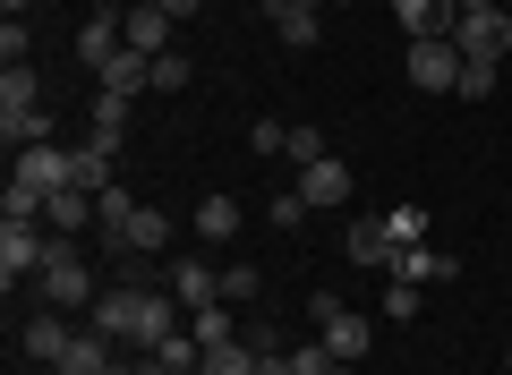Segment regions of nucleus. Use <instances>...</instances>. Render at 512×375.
Wrapping results in <instances>:
<instances>
[{
	"label": "nucleus",
	"mask_w": 512,
	"mask_h": 375,
	"mask_svg": "<svg viewBox=\"0 0 512 375\" xmlns=\"http://www.w3.org/2000/svg\"><path fill=\"white\" fill-rule=\"evenodd\" d=\"M0 9H9V18H26V0H0Z\"/></svg>",
	"instance_id": "obj_39"
},
{
	"label": "nucleus",
	"mask_w": 512,
	"mask_h": 375,
	"mask_svg": "<svg viewBox=\"0 0 512 375\" xmlns=\"http://www.w3.org/2000/svg\"><path fill=\"white\" fill-rule=\"evenodd\" d=\"M86 222H94V188H52L43 231H52V239H86Z\"/></svg>",
	"instance_id": "obj_17"
},
{
	"label": "nucleus",
	"mask_w": 512,
	"mask_h": 375,
	"mask_svg": "<svg viewBox=\"0 0 512 375\" xmlns=\"http://www.w3.org/2000/svg\"><path fill=\"white\" fill-rule=\"evenodd\" d=\"M128 111H137V103H128V94H103V86H94V111H86V137H94V145H111V154H120V137H128Z\"/></svg>",
	"instance_id": "obj_23"
},
{
	"label": "nucleus",
	"mask_w": 512,
	"mask_h": 375,
	"mask_svg": "<svg viewBox=\"0 0 512 375\" xmlns=\"http://www.w3.org/2000/svg\"><path fill=\"white\" fill-rule=\"evenodd\" d=\"M308 9H350V0H308Z\"/></svg>",
	"instance_id": "obj_40"
},
{
	"label": "nucleus",
	"mask_w": 512,
	"mask_h": 375,
	"mask_svg": "<svg viewBox=\"0 0 512 375\" xmlns=\"http://www.w3.org/2000/svg\"><path fill=\"white\" fill-rule=\"evenodd\" d=\"M419 307H427V290H419V282H384V324H410Z\"/></svg>",
	"instance_id": "obj_29"
},
{
	"label": "nucleus",
	"mask_w": 512,
	"mask_h": 375,
	"mask_svg": "<svg viewBox=\"0 0 512 375\" xmlns=\"http://www.w3.org/2000/svg\"><path fill=\"white\" fill-rule=\"evenodd\" d=\"M35 290H43V307H60V316H77V307L103 299V282H94V256L77 248V239H52V265L35 273Z\"/></svg>",
	"instance_id": "obj_2"
},
{
	"label": "nucleus",
	"mask_w": 512,
	"mask_h": 375,
	"mask_svg": "<svg viewBox=\"0 0 512 375\" xmlns=\"http://www.w3.org/2000/svg\"><path fill=\"white\" fill-rule=\"evenodd\" d=\"M111 52H128V35H120V9H94V18L77 26V60H86V69H103Z\"/></svg>",
	"instance_id": "obj_19"
},
{
	"label": "nucleus",
	"mask_w": 512,
	"mask_h": 375,
	"mask_svg": "<svg viewBox=\"0 0 512 375\" xmlns=\"http://www.w3.org/2000/svg\"><path fill=\"white\" fill-rule=\"evenodd\" d=\"M453 273H461V256H436V248H427V239H419V248H393V273H384V282H453Z\"/></svg>",
	"instance_id": "obj_16"
},
{
	"label": "nucleus",
	"mask_w": 512,
	"mask_h": 375,
	"mask_svg": "<svg viewBox=\"0 0 512 375\" xmlns=\"http://www.w3.org/2000/svg\"><path fill=\"white\" fill-rule=\"evenodd\" d=\"M265 18H274V35L291 43V52H316V43H325V9H308V0H274Z\"/></svg>",
	"instance_id": "obj_15"
},
{
	"label": "nucleus",
	"mask_w": 512,
	"mask_h": 375,
	"mask_svg": "<svg viewBox=\"0 0 512 375\" xmlns=\"http://www.w3.org/2000/svg\"><path fill=\"white\" fill-rule=\"evenodd\" d=\"M495 69H504V60H470V52H461V86H453V94L487 103V94H495Z\"/></svg>",
	"instance_id": "obj_30"
},
{
	"label": "nucleus",
	"mask_w": 512,
	"mask_h": 375,
	"mask_svg": "<svg viewBox=\"0 0 512 375\" xmlns=\"http://www.w3.org/2000/svg\"><path fill=\"white\" fill-rule=\"evenodd\" d=\"M504 358H512V341H504Z\"/></svg>",
	"instance_id": "obj_42"
},
{
	"label": "nucleus",
	"mask_w": 512,
	"mask_h": 375,
	"mask_svg": "<svg viewBox=\"0 0 512 375\" xmlns=\"http://www.w3.org/2000/svg\"><path fill=\"white\" fill-rule=\"evenodd\" d=\"M35 52V43H26V18H0V69H9V60H26Z\"/></svg>",
	"instance_id": "obj_35"
},
{
	"label": "nucleus",
	"mask_w": 512,
	"mask_h": 375,
	"mask_svg": "<svg viewBox=\"0 0 512 375\" xmlns=\"http://www.w3.org/2000/svg\"><path fill=\"white\" fill-rule=\"evenodd\" d=\"M188 333H197L205 350H222V341H239V316H231V299H214V307H197V316H188Z\"/></svg>",
	"instance_id": "obj_26"
},
{
	"label": "nucleus",
	"mask_w": 512,
	"mask_h": 375,
	"mask_svg": "<svg viewBox=\"0 0 512 375\" xmlns=\"http://www.w3.org/2000/svg\"><path fill=\"white\" fill-rule=\"evenodd\" d=\"M342 358L325 350V341H291V375H333Z\"/></svg>",
	"instance_id": "obj_33"
},
{
	"label": "nucleus",
	"mask_w": 512,
	"mask_h": 375,
	"mask_svg": "<svg viewBox=\"0 0 512 375\" xmlns=\"http://www.w3.org/2000/svg\"><path fill=\"white\" fill-rule=\"evenodd\" d=\"M453 43L470 60H504L512 52V9L495 0V9H470V18H453Z\"/></svg>",
	"instance_id": "obj_10"
},
{
	"label": "nucleus",
	"mask_w": 512,
	"mask_h": 375,
	"mask_svg": "<svg viewBox=\"0 0 512 375\" xmlns=\"http://www.w3.org/2000/svg\"><path fill=\"white\" fill-rule=\"evenodd\" d=\"M393 18H402V35L410 43H427V35H453V0H393Z\"/></svg>",
	"instance_id": "obj_20"
},
{
	"label": "nucleus",
	"mask_w": 512,
	"mask_h": 375,
	"mask_svg": "<svg viewBox=\"0 0 512 375\" xmlns=\"http://www.w3.org/2000/svg\"><path fill=\"white\" fill-rule=\"evenodd\" d=\"M239 222H248V214H239V197H231V188L197 197V239H205V248H231V239H239Z\"/></svg>",
	"instance_id": "obj_18"
},
{
	"label": "nucleus",
	"mask_w": 512,
	"mask_h": 375,
	"mask_svg": "<svg viewBox=\"0 0 512 375\" xmlns=\"http://www.w3.org/2000/svg\"><path fill=\"white\" fill-rule=\"evenodd\" d=\"M453 9H461V18H470V9H495V0H453Z\"/></svg>",
	"instance_id": "obj_38"
},
{
	"label": "nucleus",
	"mask_w": 512,
	"mask_h": 375,
	"mask_svg": "<svg viewBox=\"0 0 512 375\" xmlns=\"http://www.w3.org/2000/svg\"><path fill=\"white\" fill-rule=\"evenodd\" d=\"M333 375H359V367H333Z\"/></svg>",
	"instance_id": "obj_41"
},
{
	"label": "nucleus",
	"mask_w": 512,
	"mask_h": 375,
	"mask_svg": "<svg viewBox=\"0 0 512 375\" xmlns=\"http://www.w3.org/2000/svg\"><path fill=\"white\" fill-rule=\"evenodd\" d=\"M103 256H171V214H163V205H137V214H128V231L111 239Z\"/></svg>",
	"instance_id": "obj_12"
},
{
	"label": "nucleus",
	"mask_w": 512,
	"mask_h": 375,
	"mask_svg": "<svg viewBox=\"0 0 512 375\" xmlns=\"http://www.w3.org/2000/svg\"><path fill=\"white\" fill-rule=\"evenodd\" d=\"M163 290L188 307V316H197V307L222 299V265H214V256H171V265H163Z\"/></svg>",
	"instance_id": "obj_9"
},
{
	"label": "nucleus",
	"mask_w": 512,
	"mask_h": 375,
	"mask_svg": "<svg viewBox=\"0 0 512 375\" xmlns=\"http://www.w3.org/2000/svg\"><path fill=\"white\" fill-rule=\"evenodd\" d=\"M94 86H103V94H128V103L154 94V52H111L103 69H94Z\"/></svg>",
	"instance_id": "obj_14"
},
{
	"label": "nucleus",
	"mask_w": 512,
	"mask_h": 375,
	"mask_svg": "<svg viewBox=\"0 0 512 375\" xmlns=\"http://www.w3.org/2000/svg\"><path fill=\"white\" fill-rule=\"evenodd\" d=\"M393 248H402V239H393V222H384V214H350L342 256H350L359 273H393Z\"/></svg>",
	"instance_id": "obj_8"
},
{
	"label": "nucleus",
	"mask_w": 512,
	"mask_h": 375,
	"mask_svg": "<svg viewBox=\"0 0 512 375\" xmlns=\"http://www.w3.org/2000/svg\"><path fill=\"white\" fill-rule=\"evenodd\" d=\"M402 69H410V86H419V94H453L461 86V43L453 35H427V43H410Z\"/></svg>",
	"instance_id": "obj_6"
},
{
	"label": "nucleus",
	"mask_w": 512,
	"mask_h": 375,
	"mask_svg": "<svg viewBox=\"0 0 512 375\" xmlns=\"http://www.w3.org/2000/svg\"><path fill=\"white\" fill-rule=\"evenodd\" d=\"M9 188H35V197H52V188H77V145H60V137L18 145V154H9Z\"/></svg>",
	"instance_id": "obj_4"
},
{
	"label": "nucleus",
	"mask_w": 512,
	"mask_h": 375,
	"mask_svg": "<svg viewBox=\"0 0 512 375\" xmlns=\"http://www.w3.org/2000/svg\"><path fill=\"white\" fill-rule=\"evenodd\" d=\"M291 188L316 205V214H333V205H350V197H359V179H350V162H342V154H316V162H299V179H291Z\"/></svg>",
	"instance_id": "obj_7"
},
{
	"label": "nucleus",
	"mask_w": 512,
	"mask_h": 375,
	"mask_svg": "<svg viewBox=\"0 0 512 375\" xmlns=\"http://www.w3.org/2000/svg\"><path fill=\"white\" fill-rule=\"evenodd\" d=\"M384 222H393L402 248H419V239H427V205H384Z\"/></svg>",
	"instance_id": "obj_32"
},
{
	"label": "nucleus",
	"mask_w": 512,
	"mask_h": 375,
	"mask_svg": "<svg viewBox=\"0 0 512 375\" xmlns=\"http://www.w3.org/2000/svg\"><path fill=\"white\" fill-rule=\"evenodd\" d=\"M111 179H120V154H111V145H77V188H94V197H103V188H111Z\"/></svg>",
	"instance_id": "obj_25"
},
{
	"label": "nucleus",
	"mask_w": 512,
	"mask_h": 375,
	"mask_svg": "<svg viewBox=\"0 0 512 375\" xmlns=\"http://www.w3.org/2000/svg\"><path fill=\"white\" fill-rule=\"evenodd\" d=\"M282 154H291V162H316V154H333V145H325V128L291 120V145H282Z\"/></svg>",
	"instance_id": "obj_34"
},
{
	"label": "nucleus",
	"mask_w": 512,
	"mask_h": 375,
	"mask_svg": "<svg viewBox=\"0 0 512 375\" xmlns=\"http://www.w3.org/2000/svg\"><path fill=\"white\" fill-rule=\"evenodd\" d=\"M111 367H120V350H111V341L86 324V333H77L69 350H60V367H52V375H111Z\"/></svg>",
	"instance_id": "obj_21"
},
{
	"label": "nucleus",
	"mask_w": 512,
	"mask_h": 375,
	"mask_svg": "<svg viewBox=\"0 0 512 375\" xmlns=\"http://www.w3.org/2000/svg\"><path fill=\"white\" fill-rule=\"evenodd\" d=\"M43 265H52V231L43 222H0V290L35 282Z\"/></svg>",
	"instance_id": "obj_5"
},
{
	"label": "nucleus",
	"mask_w": 512,
	"mask_h": 375,
	"mask_svg": "<svg viewBox=\"0 0 512 375\" xmlns=\"http://www.w3.org/2000/svg\"><path fill=\"white\" fill-rule=\"evenodd\" d=\"M265 214H274V231H291V239H299V231H308V214H316V205L299 197V188H282V197L265 205Z\"/></svg>",
	"instance_id": "obj_31"
},
{
	"label": "nucleus",
	"mask_w": 512,
	"mask_h": 375,
	"mask_svg": "<svg viewBox=\"0 0 512 375\" xmlns=\"http://www.w3.org/2000/svg\"><path fill=\"white\" fill-rule=\"evenodd\" d=\"M154 9H171V18H197V9H205V0H154Z\"/></svg>",
	"instance_id": "obj_37"
},
{
	"label": "nucleus",
	"mask_w": 512,
	"mask_h": 375,
	"mask_svg": "<svg viewBox=\"0 0 512 375\" xmlns=\"http://www.w3.org/2000/svg\"><path fill=\"white\" fill-rule=\"evenodd\" d=\"M308 324H316V341H325V350L342 358V367H359V358H367V341H376V324H367L359 307H342L333 290H316V299H308Z\"/></svg>",
	"instance_id": "obj_3"
},
{
	"label": "nucleus",
	"mask_w": 512,
	"mask_h": 375,
	"mask_svg": "<svg viewBox=\"0 0 512 375\" xmlns=\"http://www.w3.org/2000/svg\"><path fill=\"white\" fill-rule=\"evenodd\" d=\"M188 77H197L188 52H154V94H188Z\"/></svg>",
	"instance_id": "obj_28"
},
{
	"label": "nucleus",
	"mask_w": 512,
	"mask_h": 375,
	"mask_svg": "<svg viewBox=\"0 0 512 375\" xmlns=\"http://www.w3.org/2000/svg\"><path fill=\"white\" fill-rule=\"evenodd\" d=\"M86 324L111 341V350H163V341L188 324V307L171 299V290H146V282H128V290H103V299L86 307Z\"/></svg>",
	"instance_id": "obj_1"
},
{
	"label": "nucleus",
	"mask_w": 512,
	"mask_h": 375,
	"mask_svg": "<svg viewBox=\"0 0 512 375\" xmlns=\"http://www.w3.org/2000/svg\"><path fill=\"white\" fill-rule=\"evenodd\" d=\"M171 9H154V0H128L120 9V35H128V52H171Z\"/></svg>",
	"instance_id": "obj_13"
},
{
	"label": "nucleus",
	"mask_w": 512,
	"mask_h": 375,
	"mask_svg": "<svg viewBox=\"0 0 512 375\" xmlns=\"http://www.w3.org/2000/svg\"><path fill=\"white\" fill-rule=\"evenodd\" d=\"M248 145H256V154H282V145H291V128H282V120H256Z\"/></svg>",
	"instance_id": "obj_36"
},
{
	"label": "nucleus",
	"mask_w": 512,
	"mask_h": 375,
	"mask_svg": "<svg viewBox=\"0 0 512 375\" xmlns=\"http://www.w3.org/2000/svg\"><path fill=\"white\" fill-rule=\"evenodd\" d=\"M265 9H274V0H265Z\"/></svg>",
	"instance_id": "obj_43"
},
{
	"label": "nucleus",
	"mask_w": 512,
	"mask_h": 375,
	"mask_svg": "<svg viewBox=\"0 0 512 375\" xmlns=\"http://www.w3.org/2000/svg\"><path fill=\"white\" fill-rule=\"evenodd\" d=\"M69 341H77V324L60 316V307H35V316L18 324V350L35 358V367H60V350H69Z\"/></svg>",
	"instance_id": "obj_11"
},
{
	"label": "nucleus",
	"mask_w": 512,
	"mask_h": 375,
	"mask_svg": "<svg viewBox=\"0 0 512 375\" xmlns=\"http://www.w3.org/2000/svg\"><path fill=\"white\" fill-rule=\"evenodd\" d=\"M137 205H146V197H137V188H120V179H111L103 197H94V239H103V248H111V239L128 231V214H137Z\"/></svg>",
	"instance_id": "obj_24"
},
{
	"label": "nucleus",
	"mask_w": 512,
	"mask_h": 375,
	"mask_svg": "<svg viewBox=\"0 0 512 375\" xmlns=\"http://www.w3.org/2000/svg\"><path fill=\"white\" fill-rule=\"evenodd\" d=\"M18 111H43V77H35V60H9V69H0V120H18Z\"/></svg>",
	"instance_id": "obj_22"
},
{
	"label": "nucleus",
	"mask_w": 512,
	"mask_h": 375,
	"mask_svg": "<svg viewBox=\"0 0 512 375\" xmlns=\"http://www.w3.org/2000/svg\"><path fill=\"white\" fill-rule=\"evenodd\" d=\"M222 299H231V307H256V299H265V273H256V265H222Z\"/></svg>",
	"instance_id": "obj_27"
}]
</instances>
